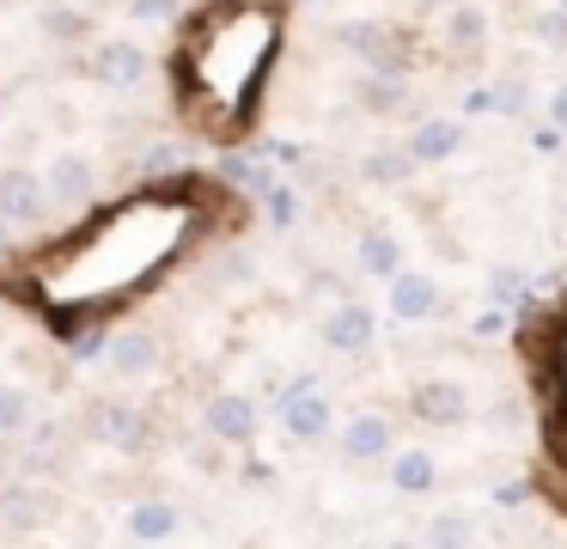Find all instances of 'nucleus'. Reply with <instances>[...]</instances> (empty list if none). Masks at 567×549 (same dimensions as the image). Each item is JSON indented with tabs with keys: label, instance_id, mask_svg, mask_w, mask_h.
Here are the masks:
<instances>
[{
	"label": "nucleus",
	"instance_id": "1",
	"mask_svg": "<svg viewBox=\"0 0 567 549\" xmlns=\"http://www.w3.org/2000/svg\"><path fill=\"white\" fill-rule=\"evenodd\" d=\"M208 183L177 177L172 190L153 195H128L123 207L99 214L92 226L68 232L62 251L43 256V268L31 275L43 281V305L55 312V329H74L86 317L123 305L135 287H147L172 256H184V244L202 226V202H208Z\"/></svg>",
	"mask_w": 567,
	"mask_h": 549
},
{
	"label": "nucleus",
	"instance_id": "2",
	"mask_svg": "<svg viewBox=\"0 0 567 549\" xmlns=\"http://www.w3.org/2000/svg\"><path fill=\"white\" fill-rule=\"evenodd\" d=\"M281 49V7L269 0H214L184 24L177 43V104L214 141H238L257 116V92Z\"/></svg>",
	"mask_w": 567,
	"mask_h": 549
},
{
	"label": "nucleus",
	"instance_id": "3",
	"mask_svg": "<svg viewBox=\"0 0 567 549\" xmlns=\"http://www.w3.org/2000/svg\"><path fill=\"white\" fill-rule=\"evenodd\" d=\"M92 80L116 85V92L141 85V80H147V49L128 43V37H104V43H92Z\"/></svg>",
	"mask_w": 567,
	"mask_h": 549
},
{
	"label": "nucleus",
	"instance_id": "4",
	"mask_svg": "<svg viewBox=\"0 0 567 549\" xmlns=\"http://www.w3.org/2000/svg\"><path fill=\"white\" fill-rule=\"evenodd\" d=\"M43 207H50V190H43L38 171H25V165L0 171V220L7 226H31V220H43Z\"/></svg>",
	"mask_w": 567,
	"mask_h": 549
},
{
	"label": "nucleus",
	"instance_id": "5",
	"mask_svg": "<svg viewBox=\"0 0 567 549\" xmlns=\"http://www.w3.org/2000/svg\"><path fill=\"white\" fill-rule=\"evenodd\" d=\"M43 190H50V202H62V207H86L92 190H99V171H92L86 153H55L50 171H43Z\"/></svg>",
	"mask_w": 567,
	"mask_h": 549
},
{
	"label": "nucleus",
	"instance_id": "6",
	"mask_svg": "<svg viewBox=\"0 0 567 549\" xmlns=\"http://www.w3.org/2000/svg\"><path fill=\"white\" fill-rule=\"evenodd\" d=\"M86 434L104 439V446H116V451H141L147 446V415H141L135 403H99Z\"/></svg>",
	"mask_w": 567,
	"mask_h": 549
},
{
	"label": "nucleus",
	"instance_id": "7",
	"mask_svg": "<svg viewBox=\"0 0 567 549\" xmlns=\"http://www.w3.org/2000/svg\"><path fill=\"white\" fill-rule=\"evenodd\" d=\"M202 421H208V434L226 439V446H250V434H257V403L238 397V390H220Z\"/></svg>",
	"mask_w": 567,
	"mask_h": 549
},
{
	"label": "nucleus",
	"instance_id": "8",
	"mask_svg": "<svg viewBox=\"0 0 567 549\" xmlns=\"http://www.w3.org/2000/svg\"><path fill=\"white\" fill-rule=\"evenodd\" d=\"M433 305H440L433 275H421V268H396V275H391V317L421 324V317H433Z\"/></svg>",
	"mask_w": 567,
	"mask_h": 549
},
{
	"label": "nucleus",
	"instance_id": "9",
	"mask_svg": "<svg viewBox=\"0 0 567 549\" xmlns=\"http://www.w3.org/2000/svg\"><path fill=\"white\" fill-rule=\"evenodd\" d=\"M111 373L123 378H147L153 366H159V336H147V329H123V336H111Z\"/></svg>",
	"mask_w": 567,
	"mask_h": 549
},
{
	"label": "nucleus",
	"instance_id": "10",
	"mask_svg": "<svg viewBox=\"0 0 567 549\" xmlns=\"http://www.w3.org/2000/svg\"><path fill=\"white\" fill-rule=\"evenodd\" d=\"M457 146H464V122H452V116L415 122V134H409V153H415V165H440V159H452Z\"/></svg>",
	"mask_w": 567,
	"mask_h": 549
},
{
	"label": "nucleus",
	"instance_id": "11",
	"mask_svg": "<svg viewBox=\"0 0 567 549\" xmlns=\"http://www.w3.org/2000/svg\"><path fill=\"white\" fill-rule=\"evenodd\" d=\"M281 427H287L293 439H318L323 427H330V403H323L318 390H306V385L287 390V403H281Z\"/></svg>",
	"mask_w": 567,
	"mask_h": 549
},
{
	"label": "nucleus",
	"instance_id": "12",
	"mask_svg": "<svg viewBox=\"0 0 567 549\" xmlns=\"http://www.w3.org/2000/svg\"><path fill=\"white\" fill-rule=\"evenodd\" d=\"M323 342H330L336 354H360L372 342V312L367 305H336V312L323 317Z\"/></svg>",
	"mask_w": 567,
	"mask_h": 549
},
{
	"label": "nucleus",
	"instance_id": "13",
	"mask_svg": "<svg viewBox=\"0 0 567 549\" xmlns=\"http://www.w3.org/2000/svg\"><path fill=\"white\" fill-rule=\"evenodd\" d=\"M470 409L464 385H452V378H427V385H415V415L421 421H457V415Z\"/></svg>",
	"mask_w": 567,
	"mask_h": 549
},
{
	"label": "nucleus",
	"instance_id": "14",
	"mask_svg": "<svg viewBox=\"0 0 567 549\" xmlns=\"http://www.w3.org/2000/svg\"><path fill=\"white\" fill-rule=\"evenodd\" d=\"M128 537H135V543H165V537H177V507L172 500H135V507H128Z\"/></svg>",
	"mask_w": 567,
	"mask_h": 549
},
{
	"label": "nucleus",
	"instance_id": "15",
	"mask_svg": "<svg viewBox=\"0 0 567 549\" xmlns=\"http://www.w3.org/2000/svg\"><path fill=\"white\" fill-rule=\"evenodd\" d=\"M342 451L348 458H384V451H391V421H384V415H354V421L342 427Z\"/></svg>",
	"mask_w": 567,
	"mask_h": 549
},
{
	"label": "nucleus",
	"instance_id": "16",
	"mask_svg": "<svg viewBox=\"0 0 567 549\" xmlns=\"http://www.w3.org/2000/svg\"><path fill=\"white\" fill-rule=\"evenodd\" d=\"M43 37L50 43H86L92 37V12L86 7H68V0H55V7H43Z\"/></svg>",
	"mask_w": 567,
	"mask_h": 549
},
{
	"label": "nucleus",
	"instance_id": "17",
	"mask_svg": "<svg viewBox=\"0 0 567 549\" xmlns=\"http://www.w3.org/2000/svg\"><path fill=\"white\" fill-rule=\"evenodd\" d=\"M543 378H549V409L567 434V312L555 317V354H549V366H543Z\"/></svg>",
	"mask_w": 567,
	"mask_h": 549
},
{
	"label": "nucleus",
	"instance_id": "18",
	"mask_svg": "<svg viewBox=\"0 0 567 549\" xmlns=\"http://www.w3.org/2000/svg\"><path fill=\"white\" fill-rule=\"evenodd\" d=\"M38 512H43L38 488H7V495H0V531H13V537L38 531Z\"/></svg>",
	"mask_w": 567,
	"mask_h": 549
},
{
	"label": "nucleus",
	"instance_id": "19",
	"mask_svg": "<svg viewBox=\"0 0 567 549\" xmlns=\"http://www.w3.org/2000/svg\"><path fill=\"white\" fill-rule=\"evenodd\" d=\"M360 268L391 281L396 268H403V244H396L391 232H367V238H360Z\"/></svg>",
	"mask_w": 567,
	"mask_h": 549
},
{
	"label": "nucleus",
	"instance_id": "20",
	"mask_svg": "<svg viewBox=\"0 0 567 549\" xmlns=\"http://www.w3.org/2000/svg\"><path fill=\"white\" fill-rule=\"evenodd\" d=\"M482 37H488L482 7H452V12H445V43H452V49H482Z\"/></svg>",
	"mask_w": 567,
	"mask_h": 549
},
{
	"label": "nucleus",
	"instance_id": "21",
	"mask_svg": "<svg viewBox=\"0 0 567 549\" xmlns=\"http://www.w3.org/2000/svg\"><path fill=\"white\" fill-rule=\"evenodd\" d=\"M19 434H31V390L0 385V439H19Z\"/></svg>",
	"mask_w": 567,
	"mask_h": 549
},
{
	"label": "nucleus",
	"instance_id": "22",
	"mask_svg": "<svg viewBox=\"0 0 567 549\" xmlns=\"http://www.w3.org/2000/svg\"><path fill=\"white\" fill-rule=\"evenodd\" d=\"M391 482L403 488V495H421V488H433V458H427V451H396Z\"/></svg>",
	"mask_w": 567,
	"mask_h": 549
},
{
	"label": "nucleus",
	"instance_id": "23",
	"mask_svg": "<svg viewBox=\"0 0 567 549\" xmlns=\"http://www.w3.org/2000/svg\"><path fill=\"white\" fill-rule=\"evenodd\" d=\"M409 171H415V153H409V146H379V153H367L372 183H396V177H409Z\"/></svg>",
	"mask_w": 567,
	"mask_h": 549
},
{
	"label": "nucleus",
	"instance_id": "24",
	"mask_svg": "<svg viewBox=\"0 0 567 549\" xmlns=\"http://www.w3.org/2000/svg\"><path fill=\"white\" fill-rule=\"evenodd\" d=\"M128 12H135V19H172V12H177V0H135Z\"/></svg>",
	"mask_w": 567,
	"mask_h": 549
},
{
	"label": "nucleus",
	"instance_id": "25",
	"mask_svg": "<svg viewBox=\"0 0 567 549\" xmlns=\"http://www.w3.org/2000/svg\"><path fill=\"white\" fill-rule=\"evenodd\" d=\"M141 165H147V177H165V171L177 165V153H172V146H153V153L141 159Z\"/></svg>",
	"mask_w": 567,
	"mask_h": 549
},
{
	"label": "nucleus",
	"instance_id": "26",
	"mask_svg": "<svg viewBox=\"0 0 567 549\" xmlns=\"http://www.w3.org/2000/svg\"><path fill=\"white\" fill-rule=\"evenodd\" d=\"M269 214H275V226H287V220H293V195L275 190V183H269Z\"/></svg>",
	"mask_w": 567,
	"mask_h": 549
},
{
	"label": "nucleus",
	"instance_id": "27",
	"mask_svg": "<svg viewBox=\"0 0 567 549\" xmlns=\"http://www.w3.org/2000/svg\"><path fill=\"white\" fill-rule=\"evenodd\" d=\"M367 104H372V110L396 104V85H367Z\"/></svg>",
	"mask_w": 567,
	"mask_h": 549
},
{
	"label": "nucleus",
	"instance_id": "28",
	"mask_svg": "<svg viewBox=\"0 0 567 549\" xmlns=\"http://www.w3.org/2000/svg\"><path fill=\"white\" fill-rule=\"evenodd\" d=\"M549 122H561V129H567V85H555V98H549Z\"/></svg>",
	"mask_w": 567,
	"mask_h": 549
},
{
	"label": "nucleus",
	"instance_id": "29",
	"mask_svg": "<svg viewBox=\"0 0 567 549\" xmlns=\"http://www.w3.org/2000/svg\"><path fill=\"white\" fill-rule=\"evenodd\" d=\"M433 537H445V543H457V537H470V525H457V519H445V525H433Z\"/></svg>",
	"mask_w": 567,
	"mask_h": 549
},
{
	"label": "nucleus",
	"instance_id": "30",
	"mask_svg": "<svg viewBox=\"0 0 567 549\" xmlns=\"http://www.w3.org/2000/svg\"><path fill=\"white\" fill-rule=\"evenodd\" d=\"M0 244H7V220H0Z\"/></svg>",
	"mask_w": 567,
	"mask_h": 549
},
{
	"label": "nucleus",
	"instance_id": "31",
	"mask_svg": "<svg viewBox=\"0 0 567 549\" xmlns=\"http://www.w3.org/2000/svg\"><path fill=\"white\" fill-rule=\"evenodd\" d=\"M561 24H567V0H561Z\"/></svg>",
	"mask_w": 567,
	"mask_h": 549
}]
</instances>
